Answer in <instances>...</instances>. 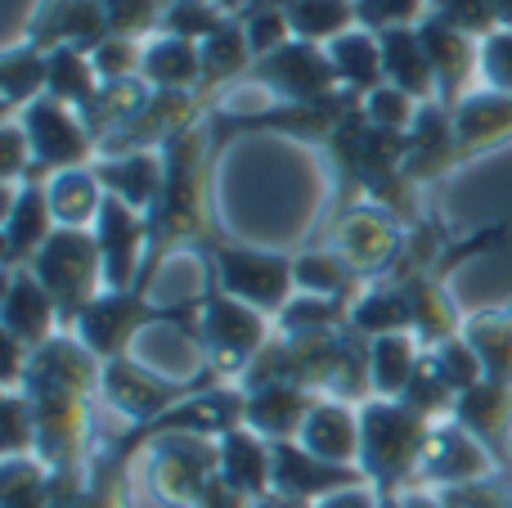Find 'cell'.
Here are the masks:
<instances>
[{"mask_svg":"<svg viewBox=\"0 0 512 508\" xmlns=\"http://www.w3.org/2000/svg\"><path fill=\"white\" fill-rule=\"evenodd\" d=\"M436 423L414 414L405 401H369L360 410V473L378 495H396L418 477V459Z\"/></svg>","mask_w":512,"mask_h":508,"instance_id":"1","label":"cell"},{"mask_svg":"<svg viewBox=\"0 0 512 508\" xmlns=\"http://www.w3.org/2000/svg\"><path fill=\"white\" fill-rule=\"evenodd\" d=\"M499 468V459L486 450V441H477L459 419H445L432 428L423 446V459H418V477L414 482H432V486H472L486 482Z\"/></svg>","mask_w":512,"mask_h":508,"instance_id":"2","label":"cell"},{"mask_svg":"<svg viewBox=\"0 0 512 508\" xmlns=\"http://www.w3.org/2000/svg\"><path fill=\"white\" fill-rule=\"evenodd\" d=\"M297 441L315 459H328L337 468H360V410H351L337 396H319L301 423Z\"/></svg>","mask_w":512,"mask_h":508,"instance_id":"3","label":"cell"},{"mask_svg":"<svg viewBox=\"0 0 512 508\" xmlns=\"http://www.w3.org/2000/svg\"><path fill=\"white\" fill-rule=\"evenodd\" d=\"M315 396L297 383H261L248 387V410H243V428L261 432L265 441H297L301 423H306Z\"/></svg>","mask_w":512,"mask_h":508,"instance_id":"4","label":"cell"},{"mask_svg":"<svg viewBox=\"0 0 512 508\" xmlns=\"http://www.w3.org/2000/svg\"><path fill=\"white\" fill-rule=\"evenodd\" d=\"M454 419H459L477 441L495 446V441L508 432V423H512V387L508 383H490L486 378V383H477L472 392L459 396Z\"/></svg>","mask_w":512,"mask_h":508,"instance_id":"5","label":"cell"},{"mask_svg":"<svg viewBox=\"0 0 512 508\" xmlns=\"http://www.w3.org/2000/svg\"><path fill=\"white\" fill-rule=\"evenodd\" d=\"M418 351L405 333H382L369 351V387L378 392V401H400L409 387V378L418 374Z\"/></svg>","mask_w":512,"mask_h":508,"instance_id":"6","label":"cell"},{"mask_svg":"<svg viewBox=\"0 0 512 508\" xmlns=\"http://www.w3.org/2000/svg\"><path fill=\"white\" fill-rule=\"evenodd\" d=\"M0 508H50V482H45V468L32 459H9L5 464V495Z\"/></svg>","mask_w":512,"mask_h":508,"instance_id":"7","label":"cell"},{"mask_svg":"<svg viewBox=\"0 0 512 508\" xmlns=\"http://www.w3.org/2000/svg\"><path fill=\"white\" fill-rule=\"evenodd\" d=\"M288 23L306 36H319V32H337V27L351 18V5L346 0H288L283 5Z\"/></svg>","mask_w":512,"mask_h":508,"instance_id":"8","label":"cell"},{"mask_svg":"<svg viewBox=\"0 0 512 508\" xmlns=\"http://www.w3.org/2000/svg\"><path fill=\"white\" fill-rule=\"evenodd\" d=\"M50 329V311H45V297L36 293V284H18L9 293V333L27 342H41V333Z\"/></svg>","mask_w":512,"mask_h":508,"instance_id":"9","label":"cell"},{"mask_svg":"<svg viewBox=\"0 0 512 508\" xmlns=\"http://www.w3.org/2000/svg\"><path fill=\"white\" fill-rule=\"evenodd\" d=\"M99 5H104L108 27H117V32H135V27H144L153 18V5H158V0H99Z\"/></svg>","mask_w":512,"mask_h":508,"instance_id":"10","label":"cell"},{"mask_svg":"<svg viewBox=\"0 0 512 508\" xmlns=\"http://www.w3.org/2000/svg\"><path fill=\"white\" fill-rule=\"evenodd\" d=\"M355 14L369 23H405L409 14H418V0H360Z\"/></svg>","mask_w":512,"mask_h":508,"instance_id":"11","label":"cell"},{"mask_svg":"<svg viewBox=\"0 0 512 508\" xmlns=\"http://www.w3.org/2000/svg\"><path fill=\"white\" fill-rule=\"evenodd\" d=\"M310 508H378V491L364 482V486H351V491L328 495V500H319V504H310Z\"/></svg>","mask_w":512,"mask_h":508,"instance_id":"12","label":"cell"},{"mask_svg":"<svg viewBox=\"0 0 512 508\" xmlns=\"http://www.w3.org/2000/svg\"><path fill=\"white\" fill-rule=\"evenodd\" d=\"M400 500H405V508H450L441 495H432V491H405Z\"/></svg>","mask_w":512,"mask_h":508,"instance_id":"13","label":"cell"}]
</instances>
